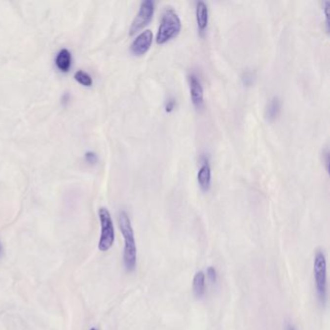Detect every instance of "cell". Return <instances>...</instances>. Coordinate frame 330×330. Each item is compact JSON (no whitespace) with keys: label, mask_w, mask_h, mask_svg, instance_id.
<instances>
[{"label":"cell","mask_w":330,"mask_h":330,"mask_svg":"<svg viewBox=\"0 0 330 330\" xmlns=\"http://www.w3.org/2000/svg\"><path fill=\"white\" fill-rule=\"evenodd\" d=\"M152 42V31L150 29H146L134 39L130 46V51L135 55H143L150 49Z\"/></svg>","instance_id":"cell-6"},{"label":"cell","mask_w":330,"mask_h":330,"mask_svg":"<svg viewBox=\"0 0 330 330\" xmlns=\"http://www.w3.org/2000/svg\"><path fill=\"white\" fill-rule=\"evenodd\" d=\"M207 277L212 283H215L217 281V271L213 266H209L206 271Z\"/></svg>","instance_id":"cell-16"},{"label":"cell","mask_w":330,"mask_h":330,"mask_svg":"<svg viewBox=\"0 0 330 330\" xmlns=\"http://www.w3.org/2000/svg\"><path fill=\"white\" fill-rule=\"evenodd\" d=\"M189 87H190V95L193 105L198 109L201 110L203 107L204 95H203V87L201 79L196 74H190L188 76Z\"/></svg>","instance_id":"cell-7"},{"label":"cell","mask_w":330,"mask_h":330,"mask_svg":"<svg viewBox=\"0 0 330 330\" xmlns=\"http://www.w3.org/2000/svg\"><path fill=\"white\" fill-rule=\"evenodd\" d=\"M85 160L89 164H95L97 162V155L94 152H87L85 154Z\"/></svg>","instance_id":"cell-18"},{"label":"cell","mask_w":330,"mask_h":330,"mask_svg":"<svg viewBox=\"0 0 330 330\" xmlns=\"http://www.w3.org/2000/svg\"><path fill=\"white\" fill-rule=\"evenodd\" d=\"M118 225L124 238V264L127 271L132 272L136 269L137 266V245L135 240L134 229L132 227L131 220L126 211L122 210L119 212Z\"/></svg>","instance_id":"cell-1"},{"label":"cell","mask_w":330,"mask_h":330,"mask_svg":"<svg viewBox=\"0 0 330 330\" xmlns=\"http://www.w3.org/2000/svg\"><path fill=\"white\" fill-rule=\"evenodd\" d=\"M95 330V329H91V330Z\"/></svg>","instance_id":"cell-21"},{"label":"cell","mask_w":330,"mask_h":330,"mask_svg":"<svg viewBox=\"0 0 330 330\" xmlns=\"http://www.w3.org/2000/svg\"><path fill=\"white\" fill-rule=\"evenodd\" d=\"M176 106H177V102L175 99H169L166 103V106H165L166 111L167 112H172L176 109Z\"/></svg>","instance_id":"cell-17"},{"label":"cell","mask_w":330,"mask_h":330,"mask_svg":"<svg viewBox=\"0 0 330 330\" xmlns=\"http://www.w3.org/2000/svg\"><path fill=\"white\" fill-rule=\"evenodd\" d=\"M193 292L196 297L201 298L205 292V275L203 271L195 274L193 279Z\"/></svg>","instance_id":"cell-12"},{"label":"cell","mask_w":330,"mask_h":330,"mask_svg":"<svg viewBox=\"0 0 330 330\" xmlns=\"http://www.w3.org/2000/svg\"><path fill=\"white\" fill-rule=\"evenodd\" d=\"M289 330H295V329H294V328H290Z\"/></svg>","instance_id":"cell-20"},{"label":"cell","mask_w":330,"mask_h":330,"mask_svg":"<svg viewBox=\"0 0 330 330\" xmlns=\"http://www.w3.org/2000/svg\"><path fill=\"white\" fill-rule=\"evenodd\" d=\"M182 27L181 20L178 13L171 7L164 10L160 22V26L156 34V42L165 44L171 39L177 37Z\"/></svg>","instance_id":"cell-2"},{"label":"cell","mask_w":330,"mask_h":330,"mask_svg":"<svg viewBox=\"0 0 330 330\" xmlns=\"http://www.w3.org/2000/svg\"><path fill=\"white\" fill-rule=\"evenodd\" d=\"M209 12L207 5L203 1H199L196 4V19L197 25L201 33H203L207 26H208V19H209Z\"/></svg>","instance_id":"cell-9"},{"label":"cell","mask_w":330,"mask_h":330,"mask_svg":"<svg viewBox=\"0 0 330 330\" xmlns=\"http://www.w3.org/2000/svg\"><path fill=\"white\" fill-rule=\"evenodd\" d=\"M330 1H329V0L325 1L324 11H325V15H326V25H327L328 32L330 31Z\"/></svg>","instance_id":"cell-15"},{"label":"cell","mask_w":330,"mask_h":330,"mask_svg":"<svg viewBox=\"0 0 330 330\" xmlns=\"http://www.w3.org/2000/svg\"><path fill=\"white\" fill-rule=\"evenodd\" d=\"M155 11V2L152 0H145L141 3L138 14L136 15L131 27H130V35L137 33L139 30L143 29L147 26L152 20L153 15Z\"/></svg>","instance_id":"cell-5"},{"label":"cell","mask_w":330,"mask_h":330,"mask_svg":"<svg viewBox=\"0 0 330 330\" xmlns=\"http://www.w3.org/2000/svg\"><path fill=\"white\" fill-rule=\"evenodd\" d=\"M197 178L201 189L204 192H207L211 187V168L208 158H203Z\"/></svg>","instance_id":"cell-8"},{"label":"cell","mask_w":330,"mask_h":330,"mask_svg":"<svg viewBox=\"0 0 330 330\" xmlns=\"http://www.w3.org/2000/svg\"><path fill=\"white\" fill-rule=\"evenodd\" d=\"M242 81H243V83L245 84V85H247V86H250V85H252L253 84V82H254V74H253V72H251V71H245L244 73H243V75H242Z\"/></svg>","instance_id":"cell-14"},{"label":"cell","mask_w":330,"mask_h":330,"mask_svg":"<svg viewBox=\"0 0 330 330\" xmlns=\"http://www.w3.org/2000/svg\"><path fill=\"white\" fill-rule=\"evenodd\" d=\"M98 215L101 224V235L98 243V248L102 252H106L110 250L113 245L114 227L110 213L106 207L99 208Z\"/></svg>","instance_id":"cell-4"},{"label":"cell","mask_w":330,"mask_h":330,"mask_svg":"<svg viewBox=\"0 0 330 330\" xmlns=\"http://www.w3.org/2000/svg\"><path fill=\"white\" fill-rule=\"evenodd\" d=\"M280 111H281V100L279 97L274 96L266 107L265 110L266 117L268 118V120L273 121L279 116Z\"/></svg>","instance_id":"cell-11"},{"label":"cell","mask_w":330,"mask_h":330,"mask_svg":"<svg viewBox=\"0 0 330 330\" xmlns=\"http://www.w3.org/2000/svg\"><path fill=\"white\" fill-rule=\"evenodd\" d=\"M323 161L326 165V169L329 172V166H330V151L329 148H326L325 151H323Z\"/></svg>","instance_id":"cell-19"},{"label":"cell","mask_w":330,"mask_h":330,"mask_svg":"<svg viewBox=\"0 0 330 330\" xmlns=\"http://www.w3.org/2000/svg\"><path fill=\"white\" fill-rule=\"evenodd\" d=\"M55 64L58 70H60L63 73L69 72L71 65H72V55L71 52L67 49H62L56 55L55 58Z\"/></svg>","instance_id":"cell-10"},{"label":"cell","mask_w":330,"mask_h":330,"mask_svg":"<svg viewBox=\"0 0 330 330\" xmlns=\"http://www.w3.org/2000/svg\"><path fill=\"white\" fill-rule=\"evenodd\" d=\"M74 77L78 83H80L83 86H91L92 83H93V79H92L91 76L88 73H86L82 70L76 71L75 75H74Z\"/></svg>","instance_id":"cell-13"},{"label":"cell","mask_w":330,"mask_h":330,"mask_svg":"<svg viewBox=\"0 0 330 330\" xmlns=\"http://www.w3.org/2000/svg\"><path fill=\"white\" fill-rule=\"evenodd\" d=\"M0 252H1V247H0Z\"/></svg>","instance_id":"cell-22"},{"label":"cell","mask_w":330,"mask_h":330,"mask_svg":"<svg viewBox=\"0 0 330 330\" xmlns=\"http://www.w3.org/2000/svg\"><path fill=\"white\" fill-rule=\"evenodd\" d=\"M314 277L319 300L325 306L328 298V272L327 257L322 250H318L314 257Z\"/></svg>","instance_id":"cell-3"}]
</instances>
